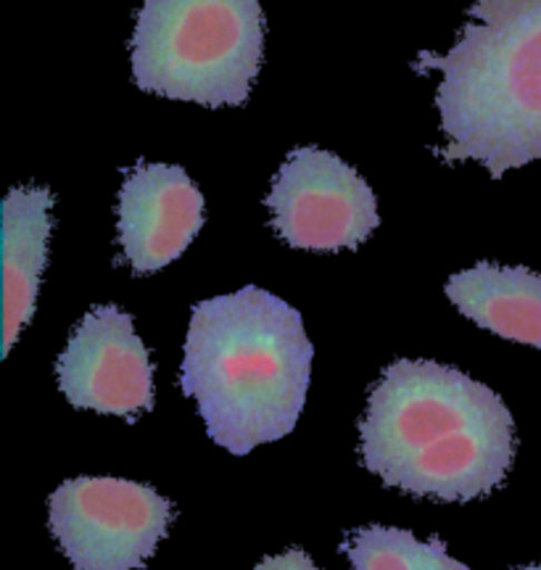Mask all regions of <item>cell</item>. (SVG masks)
<instances>
[{"label": "cell", "mask_w": 541, "mask_h": 570, "mask_svg": "<svg viewBox=\"0 0 541 570\" xmlns=\"http://www.w3.org/2000/svg\"><path fill=\"white\" fill-rule=\"evenodd\" d=\"M254 570H317L315 562L307 552L302 550H288L283 554H275V558L262 560Z\"/></svg>", "instance_id": "12"}, {"label": "cell", "mask_w": 541, "mask_h": 570, "mask_svg": "<svg viewBox=\"0 0 541 570\" xmlns=\"http://www.w3.org/2000/svg\"><path fill=\"white\" fill-rule=\"evenodd\" d=\"M312 354L294 306L246 285L194 309L180 389L196 399L212 441L244 458L296 428L307 402Z\"/></svg>", "instance_id": "2"}, {"label": "cell", "mask_w": 541, "mask_h": 570, "mask_svg": "<svg viewBox=\"0 0 541 570\" xmlns=\"http://www.w3.org/2000/svg\"><path fill=\"white\" fill-rule=\"evenodd\" d=\"M275 233L294 248H357L381 223L373 188L336 154L304 146L288 154L267 194Z\"/></svg>", "instance_id": "6"}, {"label": "cell", "mask_w": 541, "mask_h": 570, "mask_svg": "<svg viewBox=\"0 0 541 570\" xmlns=\"http://www.w3.org/2000/svg\"><path fill=\"white\" fill-rule=\"evenodd\" d=\"M119 246L135 275L175 262L204 225V196L177 164L138 161L119 190Z\"/></svg>", "instance_id": "8"}, {"label": "cell", "mask_w": 541, "mask_h": 570, "mask_svg": "<svg viewBox=\"0 0 541 570\" xmlns=\"http://www.w3.org/2000/svg\"><path fill=\"white\" fill-rule=\"evenodd\" d=\"M53 194L40 185L9 190L3 202V356L17 344L38 304L48 265Z\"/></svg>", "instance_id": "9"}, {"label": "cell", "mask_w": 541, "mask_h": 570, "mask_svg": "<svg viewBox=\"0 0 541 570\" xmlns=\"http://www.w3.org/2000/svg\"><path fill=\"white\" fill-rule=\"evenodd\" d=\"M352 570H470L446 554L441 539L420 541L410 531L367 525L348 533L341 544Z\"/></svg>", "instance_id": "11"}, {"label": "cell", "mask_w": 541, "mask_h": 570, "mask_svg": "<svg viewBox=\"0 0 541 570\" xmlns=\"http://www.w3.org/2000/svg\"><path fill=\"white\" fill-rule=\"evenodd\" d=\"M521 570H541V562H539V566H529V568H521Z\"/></svg>", "instance_id": "13"}, {"label": "cell", "mask_w": 541, "mask_h": 570, "mask_svg": "<svg viewBox=\"0 0 541 570\" xmlns=\"http://www.w3.org/2000/svg\"><path fill=\"white\" fill-rule=\"evenodd\" d=\"M360 452L386 487L470 502L508 479L515 425L502 399L462 370L399 360L370 391Z\"/></svg>", "instance_id": "1"}, {"label": "cell", "mask_w": 541, "mask_h": 570, "mask_svg": "<svg viewBox=\"0 0 541 570\" xmlns=\"http://www.w3.org/2000/svg\"><path fill=\"white\" fill-rule=\"evenodd\" d=\"M69 404L132 417L154 407V365L132 317L114 304L90 309L56 362Z\"/></svg>", "instance_id": "7"}, {"label": "cell", "mask_w": 541, "mask_h": 570, "mask_svg": "<svg viewBox=\"0 0 541 570\" xmlns=\"http://www.w3.org/2000/svg\"><path fill=\"white\" fill-rule=\"evenodd\" d=\"M265 51L259 0H144L130 42L135 85L201 106H244Z\"/></svg>", "instance_id": "4"}, {"label": "cell", "mask_w": 541, "mask_h": 570, "mask_svg": "<svg viewBox=\"0 0 541 570\" xmlns=\"http://www.w3.org/2000/svg\"><path fill=\"white\" fill-rule=\"evenodd\" d=\"M446 296L479 327L541 348V275L491 262L450 277Z\"/></svg>", "instance_id": "10"}, {"label": "cell", "mask_w": 541, "mask_h": 570, "mask_svg": "<svg viewBox=\"0 0 541 570\" xmlns=\"http://www.w3.org/2000/svg\"><path fill=\"white\" fill-rule=\"evenodd\" d=\"M175 508L125 479H72L53 491L48 523L75 570H132L151 558Z\"/></svg>", "instance_id": "5"}, {"label": "cell", "mask_w": 541, "mask_h": 570, "mask_svg": "<svg viewBox=\"0 0 541 570\" xmlns=\"http://www.w3.org/2000/svg\"><path fill=\"white\" fill-rule=\"evenodd\" d=\"M415 69L441 75L444 161H481L494 180L541 161V0H475L450 51Z\"/></svg>", "instance_id": "3"}]
</instances>
